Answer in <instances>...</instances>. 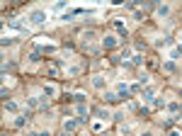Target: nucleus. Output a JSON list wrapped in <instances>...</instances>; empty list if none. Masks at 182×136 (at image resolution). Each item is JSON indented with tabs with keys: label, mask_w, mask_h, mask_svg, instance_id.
<instances>
[{
	"label": "nucleus",
	"mask_w": 182,
	"mask_h": 136,
	"mask_svg": "<svg viewBox=\"0 0 182 136\" xmlns=\"http://www.w3.org/2000/svg\"><path fill=\"white\" fill-rule=\"evenodd\" d=\"M143 100H146V102L155 100V88H146V90H143Z\"/></svg>",
	"instance_id": "obj_5"
},
{
	"label": "nucleus",
	"mask_w": 182,
	"mask_h": 136,
	"mask_svg": "<svg viewBox=\"0 0 182 136\" xmlns=\"http://www.w3.org/2000/svg\"><path fill=\"white\" fill-rule=\"evenodd\" d=\"M39 104H41L39 97H29V100H27V107H39Z\"/></svg>",
	"instance_id": "obj_14"
},
{
	"label": "nucleus",
	"mask_w": 182,
	"mask_h": 136,
	"mask_svg": "<svg viewBox=\"0 0 182 136\" xmlns=\"http://www.w3.org/2000/svg\"><path fill=\"white\" fill-rule=\"evenodd\" d=\"M78 129V119H66L63 122V131H75Z\"/></svg>",
	"instance_id": "obj_3"
},
{
	"label": "nucleus",
	"mask_w": 182,
	"mask_h": 136,
	"mask_svg": "<svg viewBox=\"0 0 182 136\" xmlns=\"http://www.w3.org/2000/svg\"><path fill=\"white\" fill-rule=\"evenodd\" d=\"M146 83H148V75H146V73H143V75H141V78H138V85H146Z\"/></svg>",
	"instance_id": "obj_20"
},
{
	"label": "nucleus",
	"mask_w": 182,
	"mask_h": 136,
	"mask_svg": "<svg viewBox=\"0 0 182 136\" xmlns=\"http://www.w3.org/2000/svg\"><path fill=\"white\" fill-rule=\"evenodd\" d=\"M117 95H119V100H129V97H131V90H129L124 83H119V85H117Z\"/></svg>",
	"instance_id": "obj_2"
},
{
	"label": "nucleus",
	"mask_w": 182,
	"mask_h": 136,
	"mask_svg": "<svg viewBox=\"0 0 182 136\" xmlns=\"http://www.w3.org/2000/svg\"><path fill=\"white\" fill-rule=\"evenodd\" d=\"M29 136H51V134H49V131H32Z\"/></svg>",
	"instance_id": "obj_21"
},
{
	"label": "nucleus",
	"mask_w": 182,
	"mask_h": 136,
	"mask_svg": "<svg viewBox=\"0 0 182 136\" xmlns=\"http://www.w3.org/2000/svg\"><path fill=\"white\" fill-rule=\"evenodd\" d=\"M163 70H165V73H175V70H177L175 61H165V63H163Z\"/></svg>",
	"instance_id": "obj_6"
},
{
	"label": "nucleus",
	"mask_w": 182,
	"mask_h": 136,
	"mask_svg": "<svg viewBox=\"0 0 182 136\" xmlns=\"http://www.w3.org/2000/svg\"><path fill=\"white\" fill-rule=\"evenodd\" d=\"M153 107H165V100H153Z\"/></svg>",
	"instance_id": "obj_22"
},
{
	"label": "nucleus",
	"mask_w": 182,
	"mask_h": 136,
	"mask_svg": "<svg viewBox=\"0 0 182 136\" xmlns=\"http://www.w3.org/2000/svg\"><path fill=\"white\" fill-rule=\"evenodd\" d=\"M168 136H180V134H177V131H170V134H168Z\"/></svg>",
	"instance_id": "obj_23"
},
{
	"label": "nucleus",
	"mask_w": 182,
	"mask_h": 136,
	"mask_svg": "<svg viewBox=\"0 0 182 136\" xmlns=\"http://www.w3.org/2000/svg\"><path fill=\"white\" fill-rule=\"evenodd\" d=\"M168 109H170V112H180V104H177V102H170Z\"/></svg>",
	"instance_id": "obj_17"
},
{
	"label": "nucleus",
	"mask_w": 182,
	"mask_h": 136,
	"mask_svg": "<svg viewBox=\"0 0 182 136\" xmlns=\"http://www.w3.org/2000/svg\"><path fill=\"white\" fill-rule=\"evenodd\" d=\"M5 109H7V112H15V109H17V104H15L12 100H5Z\"/></svg>",
	"instance_id": "obj_15"
},
{
	"label": "nucleus",
	"mask_w": 182,
	"mask_h": 136,
	"mask_svg": "<svg viewBox=\"0 0 182 136\" xmlns=\"http://www.w3.org/2000/svg\"><path fill=\"white\" fill-rule=\"evenodd\" d=\"M73 100H75V102H80V104H83V102H85V95H83V93H75V95H73Z\"/></svg>",
	"instance_id": "obj_16"
},
{
	"label": "nucleus",
	"mask_w": 182,
	"mask_h": 136,
	"mask_svg": "<svg viewBox=\"0 0 182 136\" xmlns=\"http://www.w3.org/2000/svg\"><path fill=\"white\" fill-rule=\"evenodd\" d=\"M104 100L109 102V104H114V102L119 100V95H117V93H107V95H104Z\"/></svg>",
	"instance_id": "obj_10"
},
{
	"label": "nucleus",
	"mask_w": 182,
	"mask_h": 136,
	"mask_svg": "<svg viewBox=\"0 0 182 136\" xmlns=\"http://www.w3.org/2000/svg\"><path fill=\"white\" fill-rule=\"evenodd\" d=\"M92 85H95L97 90H102V88H104V78H100V75H97V78L92 80Z\"/></svg>",
	"instance_id": "obj_12"
},
{
	"label": "nucleus",
	"mask_w": 182,
	"mask_h": 136,
	"mask_svg": "<svg viewBox=\"0 0 182 136\" xmlns=\"http://www.w3.org/2000/svg\"><path fill=\"white\" fill-rule=\"evenodd\" d=\"M95 114H97L102 122H107V119H109V112H107V109H95Z\"/></svg>",
	"instance_id": "obj_9"
},
{
	"label": "nucleus",
	"mask_w": 182,
	"mask_h": 136,
	"mask_svg": "<svg viewBox=\"0 0 182 136\" xmlns=\"http://www.w3.org/2000/svg\"><path fill=\"white\" fill-rule=\"evenodd\" d=\"M131 63H136V66H141V63H143V56H138V54H136V56H134V61H131Z\"/></svg>",
	"instance_id": "obj_19"
},
{
	"label": "nucleus",
	"mask_w": 182,
	"mask_h": 136,
	"mask_svg": "<svg viewBox=\"0 0 182 136\" xmlns=\"http://www.w3.org/2000/svg\"><path fill=\"white\" fill-rule=\"evenodd\" d=\"M29 61H32V63H39V61H41V54H39V51H32V54H29Z\"/></svg>",
	"instance_id": "obj_13"
},
{
	"label": "nucleus",
	"mask_w": 182,
	"mask_h": 136,
	"mask_svg": "<svg viewBox=\"0 0 182 136\" xmlns=\"http://www.w3.org/2000/svg\"><path fill=\"white\" fill-rule=\"evenodd\" d=\"M29 22L32 25H44V22H46V12H44V10H34L29 15Z\"/></svg>",
	"instance_id": "obj_1"
},
{
	"label": "nucleus",
	"mask_w": 182,
	"mask_h": 136,
	"mask_svg": "<svg viewBox=\"0 0 182 136\" xmlns=\"http://www.w3.org/2000/svg\"><path fill=\"white\" fill-rule=\"evenodd\" d=\"M114 29H117L121 36H126V27H124V22H121V20H114Z\"/></svg>",
	"instance_id": "obj_7"
},
{
	"label": "nucleus",
	"mask_w": 182,
	"mask_h": 136,
	"mask_svg": "<svg viewBox=\"0 0 182 136\" xmlns=\"http://www.w3.org/2000/svg\"><path fill=\"white\" fill-rule=\"evenodd\" d=\"M44 95H46V97H54V95H56V88H54V85H44Z\"/></svg>",
	"instance_id": "obj_8"
},
{
	"label": "nucleus",
	"mask_w": 182,
	"mask_h": 136,
	"mask_svg": "<svg viewBox=\"0 0 182 136\" xmlns=\"http://www.w3.org/2000/svg\"><path fill=\"white\" fill-rule=\"evenodd\" d=\"M102 46H104V49H114V46H117V39H114V36H104V39H102Z\"/></svg>",
	"instance_id": "obj_4"
},
{
	"label": "nucleus",
	"mask_w": 182,
	"mask_h": 136,
	"mask_svg": "<svg viewBox=\"0 0 182 136\" xmlns=\"http://www.w3.org/2000/svg\"><path fill=\"white\" fill-rule=\"evenodd\" d=\"M92 36H95V32H92V29H88V32H83V39H85V41H90Z\"/></svg>",
	"instance_id": "obj_18"
},
{
	"label": "nucleus",
	"mask_w": 182,
	"mask_h": 136,
	"mask_svg": "<svg viewBox=\"0 0 182 136\" xmlns=\"http://www.w3.org/2000/svg\"><path fill=\"white\" fill-rule=\"evenodd\" d=\"M158 15H160V17H168V15H170V7H168V5H160V7H158Z\"/></svg>",
	"instance_id": "obj_11"
}]
</instances>
